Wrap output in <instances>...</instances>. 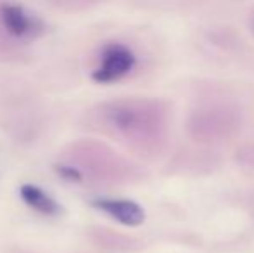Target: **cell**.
Instances as JSON below:
<instances>
[{"instance_id": "2", "label": "cell", "mask_w": 254, "mask_h": 253, "mask_svg": "<svg viewBox=\"0 0 254 253\" xmlns=\"http://www.w3.org/2000/svg\"><path fill=\"white\" fill-rule=\"evenodd\" d=\"M95 206L125 226H140L145 219L142 206L130 199H97Z\"/></svg>"}, {"instance_id": "4", "label": "cell", "mask_w": 254, "mask_h": 253, "mask_svg": "<svg viewBox=\"0 0 254 253\" xmlns=\"http://www.w3.org/2000/svg\"><path fill=\"white\" fill-rule=\"evenodd\" d=\"M19 194H21V199H23L26 205H30L31 208L40 213H45V215H57V213L61 212L59 203L37 186L24 184V186H21Z\"/></svg>"}, {"instance_id": "5", "label": "cell", "mask_w": 254, "mask_h": 253, "mask_svg": "<svg viewBox=\"0 0 254 253\" xmlns=\"http://www.w3.org/2000/svg\"><path fill=\"white\" fill-rule=\"evenodd\" d=\"M57 173H59L63 179L66 180H73V182H80L81 180V173L78 172V170L71 169V167H63V165H57L56 167Z\"/></svg>"}, {"instance_id": "3", "label": "cell", "mask_w": 254, "mask_h": 253, "mask_svg": "<svg viewBox=\"0 0 254 253\" xmlns=\"http://www.w3.org/2000/svg\"><path fill=\"white\" fill-rule=\"evenodd\" d=\"M0 16H2V23L7 28V31L16 37H28V35L35 33L38 28L37 19L30 16L21 5L3 3L0 7Z\"/></svg>"}, {"instance_id": "1", "label": "cell", "mask_w": 254, "mask_h": 253, "mask_svg": "<svg viewBox=\"0 0 254 253\" xmlns=\"http://www.w3.org/2000/svg\"><path fill=\"white\" fill-rule=\"evenodd\" d=\"M135 66V56L128 47L121 44H111L102 51L101 64L94 71V80L101 84H109L130 73Z\"/></svg>"}]
</instances>
